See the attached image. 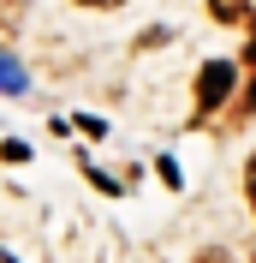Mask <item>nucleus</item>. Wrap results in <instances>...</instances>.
<instances>
[{
	"instance_id": "obj_1",
	"label": "nucleus",
	"mask_w": 256,
	"mask_h": 263,
	"mask_svg": "<svg viewBox=\"0 0 256 263\" xmlns=\"http://www.w3.org/2000/svg\"><path fill=\"white\" fill-rule=\"evenodd\" d=\"M232 102V60H208L197 72V114H215Z\"/></svg>"
},
{
	"instance_id": "obj_5",
	"label": "nucleus",
	"mask_w": 256,
	"mask_h": 263,
	"mask_svg": "<svg viewBox=\"0 0 256 263\" xmlns=\"http://www.w3.org/2000/svg\"><path fill=\"white\" fill-rule=\"evenodd\" d=\"M78 6H96V12H108V6H125V0H78Z\"/></svg>"
},
{
	"instance_id": "obj_3",
	"label": "nucleus",
	"mask_w": 256,
	"mask_h": 263,
	"mask_svg": "<svg viewBox=\"0 0 256 263\" xmlns=\"http://www.w3.org/2000/svg\"><path fill=\"white\" fill-rule=\"evenodd\" d=\"M0 90H24V72H18L6 54H0Z\"/></svg>"
},
{
	"instance_id": "obj_6",
	"label": "nucleus",
	"mask_w": 256,
	"mask_h": 263,
	"mask_svg": "<svg viewBox=\"0 0 256 263\" xmlns=\"http://www.w3.org/2000/svg\"><path fill=\"white\" fill-rule=\"evenodd\" d=\"M197 263H226V251H203V257H197Z\"/></svg>"
},
{
	"instance_id": "obj_2",
	"label": "nucleus",
	"mask_w": 256,
	"mask_h": 263,
	"mask_svg": "<svg viewBox=\"0 0 256 263\" xmlns=\"http://www.w3.org/2000/svg\"><path fill=\"white\" fill-rule=\"evenodd\" d=\"M215 24H256V0H208Z\"/></svg>"
},
{
	"instance_id": "obj_7",
	"label": "nucleus",
	"mask_w": 256,
	"mask_h": 263,
	"mask_svg": "<svg viewBox=\"0 0 256 263\" xmlns=\"http://www.w3.org/2000/svg\"><path fill=\"white\" fill-rule=\"evenodd\" d=\"M0 263H18V257H12V251H0Z\"/></svg>"
},
{
	"instance_id": "obj_4",
	"label": "nucleus",
	"mask_w": 256,
	"mask_h": 263,
	"mask_svg": "<svg viewBox=\"0 0 256 263\" xmlns=\"http://www.w3.org/2000/svg\"><path fill=\"white\" fill-rule=\"evenodd\" d=\"M244 192H250V210H256V156L244 162Z\"/></svg>"
}]
</instances>
